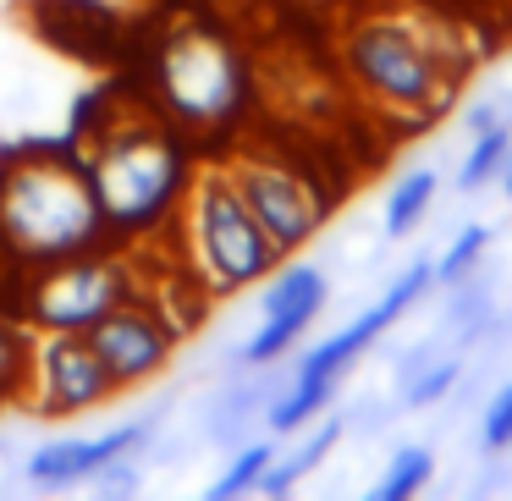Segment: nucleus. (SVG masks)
Instances as JSON below:
<instances>
[{
	"mask_svg": "<svg viewBox=\"0 0 512 501\" xmlns=\"http://www.w3.org/2000/svg\"><path fill=\"white\" fill-rule=\"evenodd\" d=\"M188 149L193 144L155 105L149 111L122 105V111L100 116V127H94L89 149H78V160L89 171V188L100 199L111 243H144L160 226L177 221L182 193L193 182Z\"/></svg>",
	"mask_w": 512,
	"mask_h": 501,
	"instance_id": "obj_1",
	"label": "nucleus"
},
{
	"mask_svg": "<svg viewBox=\"0 0 512 501\" xmlns=\"http://www.w3.org/2000/svg\"><path fill=\"white\" fill-rule=\"evenodd\" d=\"M100 243H111L105 215L72 149H23L0 160V248L23 270H45Z\"/></svg>",
	"mask_w": 512,
	"mask_h": 501,
	"instance_id": "obj_2",
	"label": "nucleus"
},
{
	"mask_svg": "<svg viewBox=\"0 0 512 501\" xmlns=\"http://www.w3.org/2000/svg\"><path fill=\"white\" fill-rule=\"evenodd\" d=\"M342 72L380 116L430 122L457 94V50L446 28L413 12H364L342 34Z\"/></svg>",
	"mask_w": 512,
	"mask_h": 501,
	"instance_id": "obj_3",
	"label": "nucleus"
},
{
	"mask_svg": "<svg viewBox=\"0 0 512 501\" xmlns=\"http://www.w3.org/2000/svg\"><path fill=\"white\" fill-rule=\"evenodd\" d=\"M182 265L199 276V287L210 298H232V292L265 281L281 265V248L270 243V232L254 221V210L243 204L232 171L221 160L193 171L188 193H182Z\"/></svg>",
	"mask_w": 512,
	"mask_h": 501,
	"instance_id": "obj_4",
	"label": "nucleus"
},
{
	"mask_svg": "<svg viewBox=\"0 0 512 501\" xmlns=\"http://www.w3.org/2000/svg\"><path fill=\"white\" fill-rule=\"evenodd\" d=\"M248 100V61L221 28L188 23L155 50V111L182 138L221 133Z\"/></svg>",
	"mask_w": 512,
	"mask_h": 501,
	"instance_id": "obj_5",
	"label": "nucleus"
},
{
	"mask_svg": "<svg viewBox=\"0 0 512 501\" xmlns=\"http://www.w3.org/2000/svg\"><path fill=\"white\" fill-rule=\"evenodd\" d=\"M144 292V270L122 254V243H100L89 254L56 259L45 270H28L23 320L28 331H89L116 303Z\"/></svg>",
	"mask_w": 512,
	"mask_h": 501,
	"instance_id": "obj_6",
	"label": "nucleus"
},
{
	"mask_svg": "<svg viewBox=\"0 0 512 501\" xmlns=\"http://www.w3.org/2000/svg\"><path fill=\"white\" fill-rule=\"evenodd\" d=\"M221 166L232 171L243 204L254 210V221L270 232V243L281 254H298V248H309L320 237L325 215H331V193L303 166H292L281 155H254V149H237Z\"/></svg>",
	"mask_w": 512,
	"mask_h": 501,
	"instance_id": "obj_7",
	"label": "nucleus"
},
{
	"mask_svg": "<svg viewBox=\"0 0 512 501\" xmlns=\"http://www.w3.org/2000/svg\"><path fill=\"white\" fill-rule=\"evenodd\" d=\"M116 380L105 358L94 353L89 331H34L28 347V375L17 397L39 413V419H78V413L100 408L116 397Z\"/></svg>",
	"mask_w": 512,
	"mask_h": 501,
	"instance_id": "obj_8",
	"label": "nucleus"
},
{
	"mask_svg": "<svg viewBox=\"0 0 512 501\" xmlns=\"http://www.w3.org/2000/svg\"><path fill=\"white\" fill-rule=\"evenodd\" d=\"M89 342H94V353L105 358L111 380L127 391V386H144V380H155L160 369L171 364V353H177L182 336L171 331L166 314H160L155 303L144 298V292H138V298L116 303L105 320L89 325Z\"/></svg>",
	"mask_w": 512,
	"mask_h": 501,
	"instance_id": "obj_9",
	"label": "nucleus"
},
{
	"mask_svg": "<svg viewBox=\"0 0 512 501\" xmlns=\"http://www.w3.org/2000/svg\"><path fill=\"white\" fill-rule=\"evenodd\" d=\"M160 430V419H133V424H116V430L94 435V441H56V446H39L28 457V479L34 485H50V490H67V485H83L94 479V468H105L111 457H127Z\"/></svg>",
	"mask_w": 512,
	"mask_h": 501,
	"instance_id": "obj_10",
	"label": "nucleus"
},
{
	"mask_svg": "<svg viewBox=\"0 0 512 501\" xmlns=\"http://www.w3.org/2000/svg\"><path fill=\"white\" fill-rule=\"evenodd\" d=\"M39 34L78 61H111L122 23L105 0H39Z\"/></svg>",
	"mask_w": 512,
	"mask_h": 501,
	"instance_id": "obj_11",
	"label": "nucleus"
},
{
	"mask_svg": "<svg viewBox=\"0 0 512 501\" xmlns=\"http://www.w3.org/2000/svg\"><path fill=\"white\" fill-rule=\"evenodd\" d=\"M391 325H397V314L375 298L364 314H358V320H347L336 336H325L320 347H309V353L298 358V369H292V380H342L347 369H353L358 358H364L369 347L391 331Z\"/></svg>",
	"mask_w": 512,
	"mask_h": 501,
	"instance_id": "obj_12",
	"label": "nucleus"
},
{
	"mask_svg": "<svg viewBox=\"0 0 512 501\" xmlns=\"http://www.w3.org/2000/svg\"><path fill=\"white\" fill-rule=\"evenodd\" d=\"M325 298H331V281H325L320 265H303V259H281L265 276V292H259V314H320Z\"/></svg>",
	"mask_w": 512,
	"mask_h": 501,
	"instance_id": "obj_13",
	"label": "nucleus"
},
{
	"mask_svg": "<svg viewBox=\"0 0 512 501\" xmlns=\"http://www.w3.org/2000/svg\"><path fill=\"white\" fill-rule=\"evenodd\" d=\"M336 441H342V419H325L320 430H314L292 457H281V452H276V463L265 468V479H259V496H287V490L298 485V479H309L314 468H320L325 457L336 452Z\"/></svg>",
	"mask_w": 512,
	"mask_h": 501,
	"instance_id": "obj_14",
	"label": "nucleus"
},
{
	"mask_svg": "<svg viewBox=\"0 0 512 501\" xmlns=\"http://www.w3.org/2000/svg\"><path fill=\"white\" fill-rule=\"evenodd\" d=\"M430 199H435V171L430 166L397 177V182H391V193H386V204H380V232H386V237H408L413 226H424Z\"/></svg>",
	"mask_w": 512,
	"mask_h": 501,
	"instance_id": "obj_15",
	"label": "nucleus"
},
{
	"mask_svg": "<svg viewBox=\"0 0 512 501\" xmlns=\"http://www.w3.org/2000/svg\"><path fill=\"white\" fill-rule=\"evenodd\" d=\"M336 397V380H292V391H281L276 402L265 408V430L270 435H298L331 408Z\"/></svg>",
	"mask_w": 512,
	"mask_h": 501,
	"instance_id": "obj_16",
	"label": "nucleus"
},
{
	"mask_svg": "<svg viewBox=\"0 0 512 501\" xmlns=\"http://www.w3.org/2000/svg\"><path fill=\"white\" fill-rule=\"evenodd\" d=\"M507 155H512V116L468 138V155H463V166H457V188L463 193L490 188V182L501 177V166H507Z\"/></svg>",
	"mask_w": 512,
	"mask_h": 501,
	"instance_id": "obj_17",
	"label": "nucleus"
},
{
	"mask_svg": "<svg viewBox=\"0 0 512 501\" xmlns=\"http://www.w3.org/2000/svg\"><path fill=\"white\" fill-rule=\"evenodd\" d=\"M430 474H435L430 446H397L391 463H386V474L375 479V490H369V501H408V496H419V490L430 485Z\"/></svg>",
	"mask_w": 512,
	"mask_h": 501,
	"instance_id": "obj_18",
	"label": "nucleus"
},
{
	"mask_svg": "<svg viewBox=\"0 0 512 501\" xmlns=\"http://www.w3.org/2000/svg\"><path fill=\"white\" fill-rule=\"evenodd\" d=\"M276 463V441H243L232 452V463H226V474L215 479L204 496L210 501H237V496H248V490H259V479H265V468Z\"/></svg>",
	"mask_w": 512,
	"mask_h": 501,
	"instance_id": "obj_19",
	"label": "nucleus"
},
{
	"mask_svg": "<svg viewBox=\"0 0 512 501\" xmlns=\"http://www.w3.org/2000/svg\"><path fill=\"white\" fill-rule=\"evenodd\" d=\"M485 248H490V226H463V232L452 237V248H446L441 259H435V287H463L468 276L479 270V259H485Z\"/></svg>",
	"mask_w": 512,
	"mask_h": 501,
	"instance_id": "obj_20",
	"label": "nucleus"
},
{
	"mask_svg": "<svg viewBox=\"0 0 512 501\" xmlns=\"http://www.w3.org/2000/svg\"><path fill=\"white\" fill-rule=\"evenodd\" d=\"M402 375H408L402 402H408V408H430V402H441L446 391L463 380V358L446 353V358H435V364H424V369H402Z\"/></svg>",
	"mask_w": 512,
	"mask_h": 501,
	"instance_id": "obj_21",
	"label": "nucleus"
},
{
	"mask_svg": "<svg viewBox=\"0 0 512 501\" xmlns=\"http://www.w3.org/2000/svg\"><path fill=\"white\" fill-rule=\"evenodd\" d=\"M28 347H34V331L0 314V386L23 391V375H28Z\"/></svg>",
	"mask_w": 512,
	"mask_h": 501,
	"instance_id": "obj_22",
	"label": "nucleus"
},
{
	"mask_svg": "<svg viewBox=\"0 0 512 501\" xmlns=\"http://www.w3.org/2000/svg\"><path fill=\"white\" fill-rule=\"evenodd\" d=\"M479 446H485L490 457L496 452H512V380L490 397L485 419H479Z\"/></svg>",
	"mask_w": 512,
	"mask_h": 501,
	"instance_id": "obj_23",
	"label": "nucleus"
},
{
	"mask_svg": "<svg viewBox=\"0 0 512 501\" xmlns=\"http://www.w3.org/2000/svg\"><path fill=\"white\" fill-rule=\"evenodd\" d=\"M496 122H507V111H501L496 100H468V105H463V127H468V138L485 133V127H496Z\"/></svg>",
	"mask_w": 512,
	"mask_h": 501,
	"instance_id": "obj_24",
	"label": "nucleus"
},
{
	"mask_svg": "<svg viewBox=\"0 0 512 501\" xmlns=\"http://www.w3.org/2000/svg\"><path fill=\"white\" fill-rule=\"evenodd\" d=\"M496 182H501V193L512 199V155H507V166H501V177H496Z\"/></svg>",
	"mask_w": 512,
	"mask_h": 501,
	"instance_id": "obj_25",
	"label": "nucleus"
},
{
	"mask_svg": "<svg viewBox=\"0 0 512 501\" xmlns=\"http://www.w3.org/2000/svg\"><path fill=\"white\" fill-rule=\"evenodd\" d=\"M12 397H17V391H12V386H0V413H6V402H12Z\"/></svg>",
	"mask_w": 512,
	"mask_h": 501,
	"instance_id": "obj_26",
	"label": "nucleus"
}]
</instances>
